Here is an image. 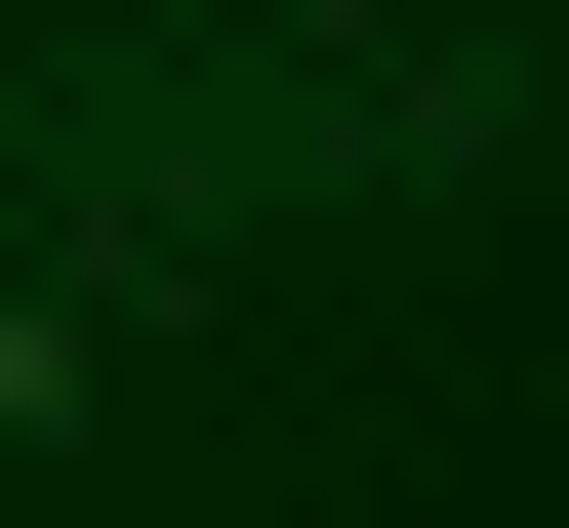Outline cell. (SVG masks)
Wrapping results in <instances>:
<instances>
[{"label":"cell","instance_id":"1","mask_svg":"<svg viewBox=\"0 0 569 528\" xmlns=\"http://www.w3.org/2000/svg\"><path fill=\"white\" fill-rule=\"evenodd\" d=\"M488 41H326V0H122V41H41V82H0V203H41V245H284V203H448L488 163Z\"/></svg>","mask_w":569,"mask_h":528}]
</instances>
